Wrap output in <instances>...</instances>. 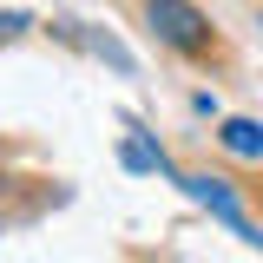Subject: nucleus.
Listing matches in <instances>:
<instances>
[{
  "instance_id": "obj_1",
  "label": "nucleus",
  "mask_w": 263,
  "mask_h": 263,
  "mask_svg": "<svg viewBox=\"0 0 263 263\" xmlns=\"http://www.w3.org/2000/svg\"><path fill=\"white\" fill-rule=\"evenodd\" d=\"M145 20H152V33L171 53H184V60H204L211 53V20L197 13L191 0H145Z\"/></svg>"
},
{
  "instance_id": "obj_2",
  "label": "nucleus",
  "mask_w": 263,
  "mask_h": 263,
  "mask_svg": "<svg viewBox=\"0 0 263 263\" xmlns=\"http://www.w3.org/2000/svg\"><path fill=\"white\" fill-rule=\"evenodd\" d=\"M178 184H184V191H191L217 224H230V237H243L250 250H263V230L243 217V204H237V191H230V178H178Z\"/></svg>"
},
{
  "instance_id": "obj_3",
  "label": "nucleus",
  "mask_w": 263,
  "mask_h": 263,
  "mask_svg": "<svg viewBox=\"0 0 263 263\" xmlns=\"http://www.w3.org/2000/svg\"><path fill=\"white\" fill-rule=\"evenodd\" d=\"M53 33L72 40V46H86L92 60H112V72H132V53L112 40V33H92V27H79V20H53Z\"/></svg>"
},
{
  "instance_id": "obj_4",
  "label": "nucleus",
  "mask_w": 263,
  "mask_h": 263,
  "mask_svg": "<svg viewBox=\"0 0 263 263\" xmlns=\"http://www.w3.org/2000/svg\"><path fill=\"white\" fill-rule=\"evenodd\" d=\"M119 164H125V171H164V178H178V171H171V158H164V152H158V145H152L138 125L125 132V145H119Z\"/></svg>"
},
{
  "instance_id": "obj_5",
  "label": "nucleus",
  "mask_w": 263,
  "mask_h": 263,
  "mask_svg": "<svg viewBox=\"0 0 263 263\" xmlns=\"http://www.w3.org/2000/svg\"><path fill=\"white\" fill-rule=\"evenodd\" d=\"M217 145H224L230 158H263V125L257 119H224L217 125Z\"/></svg>"
},
{
  "instance_id": "obj_6",
  "label": "nucleus",
  "mask_w": 263,
  "mask_h": 263,
  "mask_svg": "<svg viewBox=\"0 0 263 263\" xmlns=\"http://www.w3.org/2000/svg\"><path fill=\"white\" fill-rule=\"evenodd\" d=\"M27 27H33V13H20V7H7V13H0V40H20Z\"/></svg>"
}]
</instances>
